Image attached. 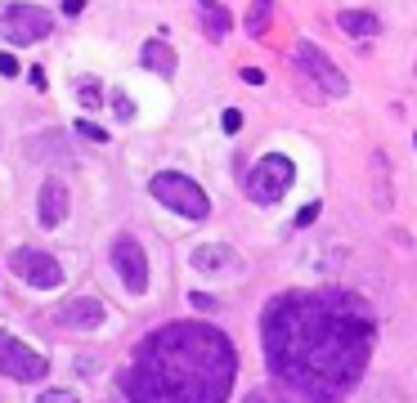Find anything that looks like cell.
<instances>
[{
    "mask_svg": "<svg viewBox=\"0 0 417 403\" xmlns=\"http://www.w3.org/2000/svg\"><path fill=\"white\" fill-rule=\"evenodd\" d=\"M265 363L297 399L341 403L373 359L377 314L354 291H283L261 319Z\"/></svg>",
    "mask_w": 417,
    "mask_h": 403,
    "instance_id": "6da1fadb",
    "label": "cell"
},
{
    "mask_svg": "<svg viewBox=\"0 0 417 403\" xmlns=\"http://www.w3.org/2000/svg\"><path fill=\"white\" fill-rule=\"evenodd\" d=\"M238 376V354L220 327L166 323L149 332L121 372L130 403H225Z\"/></svg>",
    "mask_w": 417,
    "mask_h": 403,
    "instance_id": "7a4b0ae2",
    "label": "cell"
},
{
    "mask_svg": "<svg viewBox=\"0 0 417 403\" xmlns=\"http://www.w3.org/2000/svg\"><path fill=\"white\" fill-rule=\"evenodd\" d=\"M153 198L170 206L175 215H189V219H206L211 215V202H206V193L193 184L189 175H175V170H162V175H153Z\"/></svg>",
    "mask_w": 417,
    "mask_h": 403,
    "instance_id": "3957f363",
    "label": "cell"
},
{
    "mask_svg": "<svg viewBox=\"0 0 417 403\" xmlns=\"http://www.w3.org/2000/svg\"><path fill=\"white\" fill-rule=\"evenodd\" d=\"M292 179H297V166H292V157L269 153V157H261V162L251 166L247 193H251V202L269 206V202H278V198H283V193L292 188Z\"/></svg>",
    "mask_w": 417,
    "mask_h": 403,
    "instance_id": "277c9868",
    "label": "cell"
},
{
    "mask_svg": "<svg viewBox=\"0 0 417 403\" xmlns=\"http://www.w3.org/2000/svg\"><path fill=\"white\" fill-rule=\"evenodd\" d=\"M50 14H45L41 5H5L0 9V36H5L9 45H36L50 36Z\"/></svg>",
    "mask_w": 417,
    "mask_h": 403,
    "instance_id": "5b68a950",
    "label": "cell"
},
{
    "mask_svg": "<svg viewBox=\"0 0 417 403\" xmlns=\"http://www.w3.org/2000/svg\"><path fill=\"white\" fill-rule=\"evenodd\" d=\"M0 376H9V381H45L50 376V359L36 354L32 345H23L18 336L0 332Z\"/></svg>",
    "mask_w": 417,
    "mask_h": 403,
    "instance_id": "8992f818",
    "label": "cell"
},
{
    "mask_svg": "<svg viewBox=\"0 0 417 403\" xmlns=\"http://www.w3.org/2000/svg\"><path fill=\"white\" fill-rule=\"evenodd\" d=\"M297 68L318 85V90H323V99H341V94L350 90V85H346V72H341L332 58L318 50V45H310V41L297 45Z\"/></svg>",
    "mask_w": 417,
    "mask_h": 403,
    "instance_id": "52a82bcc",
    "label": "cell"
},
{
    "mask_svg": "<svg viewBox=\"0 0 417 403\" xmlns=\"http://www.w3.org/2000/svg\"><path fill=\"white\" fill-rule=\"evenodd\" d=\"M9 269H14L27 287H36V291H54L58 283H63L58 260H54L50 251H41V247H18L14 255H9Z\"/></svg>",
    "mask_w": 417,
    "mask_h": 403,
    "instance_id": "ba28073f",
    "label": "cell"
},
{
    "mask_svg": "<svg viewBox=\"0 0 417 403\" xmlns=\"http://www.w3.org/2000/svg\"><path fill=\"white\" fill-rule=\"evenodd\" d=\"M113 264H117V274H121L130 296H144V291H149V255H144V247L135 238L121 234L113 242Z\"/></svg>",
    "mask_w": 417,
    "mask_h": 403,
    "instance_id": "9c48e42d",
    "label": "cell"
},
{
    "mask_svg": "<svg viewBox=\"0 0 417 403\" xmlns=\"http://www.w3.org/2000/svg\"><path fill=\"white\" fill-rule=\"evenodd\" d=\"M104 319H108V309L94 296H77L58 309V323L72 327V332H94V327H104Z\"/></svg>",
    "mask_w": 417,
    "mask_h": 403,
    "instance_id": "30bf717a",
    "label": "cell"
},
{
    "mask_svg": "<svg viewBox=\"0 0 417 403\" xmlns=\"http://www.w3.org/2000/svg\"><path fill=\"white\" fill-rule=\"evenodd\" d=\"M36 219H41L45 229L63 224L68 219V188L58 184V179H45L41 184V198H36Z\"/></svg>",
    "mask_w": 417,
    "mask_h": 403,
    "instance_id": "8fae6325",
    "label": "cell"
},
{
    "mask_svg": "<svg viewBox=\"0 0 417 403\" xmlns=\"http://www.w3.org/2000/svg\"><path fill=\"white\" fill-rule=\"evenodd\" d=\"M193 269H202V274H229V269H238V251L225 247V242H206V247L193 251Z\"/></svg>",
    "mask_w": 417,
    "mask_h": 403,
    "instance_id": "7c38bea8",
    "label": "cell"
},
{
    "mask_svg": "<svg viewBox=\"0 0 417 403\" xmlns=\"http://www.w3.org/2000/svg\"><path fill=\"white\" fill-rule=\"evenodd\" d=\"M139 63L153 68L157 77H175V50H170L166 41H149V45L139 50Z\"/></svg>",
    "mask_w": 417,
    "mask_h": 403,
    "instance_id": "4fadbf2b",
    "label": "cell"
},
{
    "mask_svg": "<svg viewBox=\"0 0 417 403\" xmlns=\"http://www.w3.org/2000/svg\"><path fill=\"white\" fill-rule=\"evenodd\" d=\"M337 23H341V32H346V36H359V41H368V36L382 32V18L368 14V9H346Z\"/></svg>",
    "mask_w": 417,
    "mask_h": 403,
    "instance_id": "5bb4252c",
    "label": "cell"
},
{
    "mask_svg": "<svg viewBox=\"0 0 417 403\" xmlns=\"http://www.w3.org/2000/svg\"><path fill=\"white\" fill-rule=\"evenodd\" d=\"M229 23H234V18H229V9H202V27H206V36H211V41H220V36H229Z\"/></svg>",
    "mask_w": 417,
    "mask_h": 403,
    "instance_id": "9a60e30c",
    "label": "cell"
},
{
    "mask_svg": "<svg viewBox=\"0 0 417 403\" xmlns=\"http://www.w3.org/2000/svg\"><path fill=\"white\" fill-rule=\"evenodd\" d=\"M269 9H274V0H256V5H251V14H247V32H251V36H265Z\"/></svg>",
    "mask_w": 417,
    "mask_h": 403,
    "instance_id": "2e32d148",
    "label": "cell"
},
{
    "mask_svg": "<svg viewBox=\"0 0 417 403\" xmlns=\"http://www.w3.org/2000/svg\"><path fill=\"white\" fill-rule=\"evenodd\" d=\"M77 99H81L85 108H99V103H104V90H99V81H90V77H85V81L77 85Z\"/></svg>",
    "mask_w": 417,
    "mask_h": 403,
    "instance_id": "e0dca14e",
    "label": "cell"
},
{
    "mask_svg": "<svg viewBox=\"0 0 417 403\" xmlns=\"http://www.w3.org/2000/svg\"><path fill=\"white\" fill-rule=\"evenodd\" d=\"M36 403H81V399L72 395V390H45V395L36 399Z\"/></svg>",
    "mask_w": 417,
    "mask_h": 403,
    "instance_id": "ac0fdd59",
    "label": "cell"
},
{
    "mask_svg": "<svg viewBox=\"0 0 417 403\" xmlns=\"http://www.w3.org/2000/svg\"><path fill=\"white\" fill-rule=\"evenodd\" d=\"M113 108H117V117H121V121H130V117H135V103H130L121 90H113Z\"/></svg>",
    "mask_w": 417,
    "mask_h": 403,
    "instance_id": "d6986e66",
    "label": "cell"
},
{
    "mask_svg": "<svg viewBox=\"0 0 417 403\" xmlns=\"http://www.w3.org/2000/svg\"><path fill=\"white\" fill-rule=\"evenodd\" d=\"M77 134H85V139H94V143H104V139H108V130H99L94 121H77Z\"/></svg>",
    "mask_w": 417,
    "mask_h": 403,
    "instance_id": "ffe728a7",
    "label": "cell"
},
{
    "mask_svg": "<svg viewBox=\"0 0 417 403\" xmlns=\"http://www.w3.org/2000/svg\"><path fill=\"white\" fill-rule=\"evenodd\" d=\"M18 72H23V68H18V58L0 50V77H18Z\"/></svg>",
    "mask_w": 417,
    "mask_h": 403,
    "instance_id": "44dd1931",
    "label": "cell"
},
{
    "mask_svg": "<svg viewBox=\"0 0 417 403\" xmlns=\"http://www.w3.org/2000/svg\"><path fill=\"white\" fill-rule=\"evenodd\" d=\"M318 211H323V206H318V202H310V206H301V215H297V224L305 229V224H314V219H318Z\"/></svg>",
    "mask_w": 417,
    "mask_h": 403,
    "instance_id": "7402d4cb",
    "label": "cell"
},
{
    "mask_svg": "<svg viewBox=\"0 0 417 403\" xmlns=\"http://www.w3.org/2000/svg\"><path fill=\"white\" fill-rule=\"evenodd\" d=\"M220 121H225V130H229V134H238V130H242V113H238V108H229V113L220 117Z\"/></svg>",
    "mask_w": 417,
    "mask_h": 403,
    "instance_id": "603a6c76",
    "label": "cell"
},
{
    "mask_svg": "<svg viewBox=\"0 0 417 403\" xmlns=\"http://www.w3.org/2000/svg\"><path fill=\"white\" fill-rule=\"evenodd\" d=\"M189 305H193V309H216V300H211V296H202V291H193Z\"/></svg>",
    "mask_w": 417,
    "mask_h": 403,
    "instance_id": "cb8c5ba5",
    "label": "cell"
},
{
    "mask_svg": "<svg viewBox=\"0 0 417 403\" xmlns=\"http://www.w3.org/2000/svg\"><path fill=\"white\" fill-rule=\"evenodd\" d=\"M242 81H247V85H265V72L261 68H242Z\"/></svg>",
    "mask_w": 417,
    "mask_h": 403,
    "instance_id": "d4e9b609",
    "label": "cell"
},
{
    "mask_svg": "<svg viewBox=\"0 0 417 403\" xmlns=\"http://www.w3.org/2000/svg\"><path fill=\"white\" fill-rule=\"evenodd\" d=\"M242 403H283V399H274V395H265V390H256V395H247Z\"/></svg>",
    "mask_w": 417,
    "mask_h": 403,
    "instance_id": "484cf974",
    "label": "cell"
},
{
    "mask_svg": "<svg viewBox=\"0 0 417 403\" xmlns=\"http://www.w3.org/2000/svg\"><path fill=\"white\" fill-rule=\"evenodd\" d=\"M81 9H85V0H63V14H68V18H77Z\"/></svg>",
    "mask_w": 417,
    "mask_h": 403,
    "instance_id": "4316f807",
    "label": "cell"
},
{
    "mask_svg": "<svg viewBox=\"0 0 417 403\" xmlns=\"http://www.w3.org/2000/svg\"><path fill=\"white\" fill-rule=\"evenodd\" d=\"M27 81L36 85V90H45V72H41V68H32V72H27Z\"/></svg>",
    "mask_w": 417,
    "mask_h": 403,
    "instance_id": "83f0119b",
    "label": "cell"
},
{
    "mask_svg": "<svg viewBox=\"0 0 417 403\" xmlns=\"http://www.w3.org/2000/svg\"><path fill=\"white\" fill-rule=\"evenodd\" d=\"M413 143H417V139H413Z\"/></svg>",
    "mask_w": 417,
    "mask_h": 403,
    "instance_id": "f1b7e54d",
    "label": "cell"
}]
</instances>
